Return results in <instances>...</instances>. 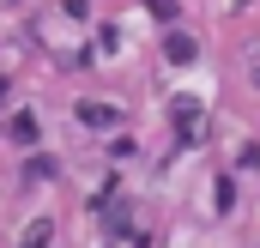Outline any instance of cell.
Masks as SVG:
<instances>
[{
    "instance_id": "obj_1",
    "label": "cell",
    "mask_w": 260,
    "mask_h": 248,
    "mask_svg": "<svg viewBox=\"0 0 260 248\" xmlns=\"http://www.w3.org/2000/svg\"><path fill=\"white\" fill-rule=\"evenodd\" d=\"M79 121H91V127H115V109H109V103H79Z\"/></svg>"
},
{
    "instance_id": "obj_2",
    "label": "cell",
    "mask_w": 260,
    "mask_h": 248,
    "mask_svg": "<svg viewBox=\"0 0 260 248\" xmlns=\"http://www.w3.org/2000/svg\"><path fill=\"white\" fill-rule=\"evenodd\" d=\"M49 236H55V224H49V218H37V224L18 236V248H49Z\"/></svg>"
}]
</instances>
